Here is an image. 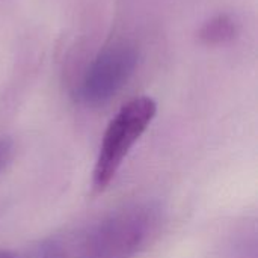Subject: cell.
<instances>
[{
	"label": "cell",
	"instance_id": "cell-3",
	"mask_svg": "<svg viewBox=\"0 0 258 258\" xmlns=\"http://www.w3.org/2000/svg\"><path fill=\"white\" fill-rule=\"evenodd\" d=\"M138 63L139 50L132 41L116 39L104 45L88 63L76 85V98L88 107L107 104L133 77Z\"/></svg>",
	"mask_w": 258,
	"mask_h": 258
},
{
	"label": "cell",
	"instance_id": "cell-2",
	"mask_svg": "<svg viewBox=\"0 0 258 258\" xmlns=\"http://www.w3.org/2000/svg\"><path fill=\"white\" fill-rule=\"evenodd\" d=\"M156 101L151 97L141 95L127 101L109 121L92 171V189L95 194L109 187L130 150L156 118Z\"/></svg>",
	"mask_w": 258,
	"mask_h": 258
},
{
	"label": "cell",
	"instance_id": "cell-5",
	"mask_svg": "<svg viewBox=\"0 0 258 258\" xmlns=\"http://www.w3.org/2000/svg\"><path fill=\"white\" fill-rule=\"evenodd\" d=\"M14 156V144L8 138H0V172L9 165Z\"/></svg>",
	"mask_w": 258,
	"mask_h": 258
},
{
	"label": "cell",
	"instance_id": "cell-4",
	"mask_svg": "<svg viewBox=\"0 0 258 258\" xmlns=\"http://www.w3.org/2000/svg\"><path fill=\"white\" fill-rule=\"evenodd\" d=\"M239 33V23L231 14H218L209 18L200 29L198 36L207 45H221L233 41Z\"/></svg>",
	"mask_w": 258,
	"mask_h": 258
},
{
	"label": "cell",
	"instance_id": "cell-1",
	"mask_svg": "<svg viewBox=\"0 0 258 258\" xmlns=\"http://www.w3.org/2000/svg\"><path fill=\"white\" fill-rule=\"evenodd\" d=\"M163 213L156 203L127 204L80 230L86 258H133L157 237Z\"/></svg>",
	"mask_w": 258,
	"mask_h": 258
},
{
	"label": "cell",
	"instance_id": "cell-6",
	"mask_svg": "<svg viewBox=\"0 0 258 258\" xmlns=\"http://www.w3.org/2000/svg\"><path fill=\"white\" fill-rule=\"evenodd\" d=\"M0 258H18L15 254H12V252H9V251H3V249H0Z\"/></svg>",
	"mask_w": 258,
	"mask_h": 258
}]
</instances>
